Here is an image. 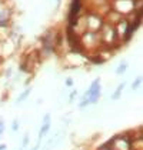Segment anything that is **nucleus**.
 Here are the masks:
<instances>
[{
  "mask_svg": "<svg viewBox=\"0 0 143 150\" xmlns=\"http://www.w3.org/2000/svg\"><path fill=\"white\" fill-rule=\"evenodd\" d=\"M100 97V79H96V80L92 81L89 90L84 93L83 99H86L89 104H93L97 102V99Z\"/></svg>",
  "mask_w": 143,
  "mask_h": 150,
  "instance_id": "1",
  "label": "nucleus"
},
{
  "mask_svg": "<svg viewBox=\"0 0 143 150\" xmlns=\"http://www.w3.org/2000/svg\"><path fill=\"white\" fill-rule=\"evenodd\" d=\"M112 146H106L109 150H130L132 143L126 136H116L110 140Z\"/></svg>",
  "mask_w": 143,
  "mask_h": 150,
  "instance_id": "2",
  "label": "nucleus"
},
{
  "mask_svg": "<svg viewBox=\"0 0 143 150\" xmlns=\"http://www.w3.org/2000/svg\"><path fill=\"white\" fill-rule=\"evenodd\" d=\"M123 89H125V83L119 84V87L116 89V92L112 94V100H118V99L120 97V94H122V92H123Z\"/></svg>",
  "mask_w": 143,
  "mask_h": 150,
  "instance_id": "3",
  "label": "nucleus"
},
{
  "mask_svg": "<svg viewBox=\"0 0 143 150\" xmlns=\"http://www.w3.org/2000/svg\"><path fill=\"white\" fill-rule=\"evenodd\" d=\"M49 129H50V122H49V123H43V126L40 129V133H39V140H42L43 136H46V133L49 132Z\"/></svg>",
  "mask_w": 143,
  "mask_h": 150,
  "instance_id": "4",
  "label": "nucleus"
},
{
  "mask_svg": "<svg viewBox=\"0 0 143 150\" xmlns=\"http://www.w3.org/2000/svg\"><path fill=\"white\" fill-rule=\"evenodd\" d=\"M30 93H32V89H26V90H24V92L22 93L20 96H19V99H17V103H22V102H24V100H26V97H27Z\"/></svg>",
  "mask_w": 143,
  "mask_h": 150,
  "instance_id": "5",
  "label": "nucleus"
},
{
  "mask_svg": "<svg viewBox=\"0 0 143 150\" xmlns=\"http://www.w3.org/2000/svg\"><path fill=\"white\" fill-rule=\"evenodd\" d=\"M126 69H127V64H126V63H122L119 67L116 69V74H123V73L126 71Z\"/></svg>",
  "mask_w": 143,
  "mask_h": 150,
  "instance_id": "6",
  "label": "nucleus"
},
{
  "mask_svg": "<svg viewBox=\"0 0 143 150\" xmlns=\"http://www.w3.org/2000/svg\"><path fill=\"white\" fill-rule=\"evenodd\" d=\"M140 81H142V79H140V77H137V79H136V81H133V84H132V89H133V90H136V89H137V86L140 84Z\"/></svg>",
  "mask_w": 143,
  "mask_h": 150,
  "instance_id": "7",
  "label": "nucleus"
},
{
  "mask_svg": "<svg viewBox=\"0 0 143 150\" xmlns=\"http://www.w3.org/2000/svg\"><path fill=\"white\" fill-rule=\"evenodd\" d=\"M12 129H13V132H17V129H19V120H17V119H16V120L13 122Z\"/></svg>",
  "mask_w": 143,
  "mask_h": 150,
  "instance_id": "8",
  "label": "nucleus"
},
{
  "mask_svg": "<svg viewBox=\"0 0 143 150\" xmlns=\"http://www.w3.org/2000/svg\"><path fill=\"white\" fill-rule=\"evenodd\" d=\"M27 143H29V136H24V139H23V147H26V146H27Z\"/></svg>",
  "mask_w": 143,
  "mask_h": 150,
  "instance_id": "9",
  "label": "nucleus"
},
{
  "mask_svg": "<svg viewBox=\"0 0 143 150\" xmlns=\"http://www.w3.org/2000/svg\"><path fill=\"white\" fill-rule=\"evenodd\" d=\"M66 84H67V86H72V84H73V81H72L70 79H67V80H66Z\"/></svg>",
  "mask_w": 143,
  "mask_h": 150,
  "instance_id": "10",
  "label": "nucleus"
},
{
  "mask_svg": "<svg viewBox=\"0 0 143 150\" xmlns=\"http://www.w3.org/2000/svg\"><path fill=\"white\" fill-rule=\"evenodd\" d=\"M0 150H6V146H4V144H1V146H0Z\"/></svg>",
  "mask_w": 143,
  "mask_h": 150,
  "instance_id": "11",
  "label": "nucleus"
},
{
  "mask_svg": "<svg viewBox=\"0 0 143 150\" xmlns=\"http://www.w3.org/2000/svg\"><path fill=\"white\" fill-rule=\"evenodd\" d=\"M33 150H39V144H36L35 147H33Z\"/></svg>",
  "mask_w": 143,
  "mask_h": 150,
  "instance_id": "12",
  "label": "nucleus"
},
{
  "mask_svg": "<svg viewBox=\"0 0 143 150\" xmlns=\"http://www.w3.org/2000/svg\"><path fill=\"white\" fill-rule=\"evenodd\" d=\"M20 150H23V149H20Z\"/></svg>",
  "mask_w": 143,
  "mask_h": 150,
  "instance_id": "13",
  "label": "nucleus"
}]
</instances>
